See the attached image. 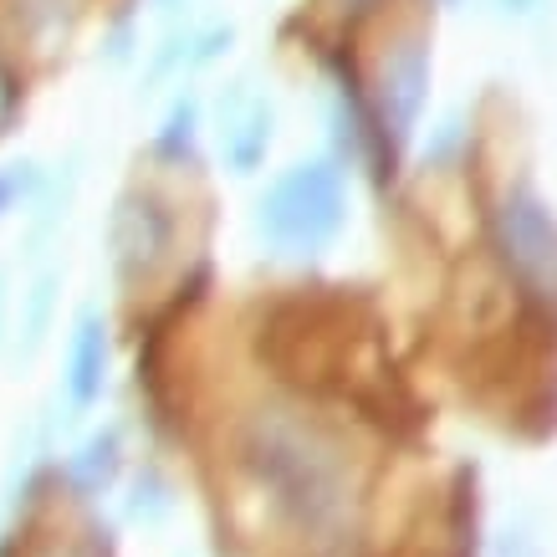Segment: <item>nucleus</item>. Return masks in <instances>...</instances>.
<instances>
[{"label":"nucleus","mask_w":557,"mask_h":557,"mask_svg":"<svg viewBox=\"0 0 557 557\" xmlns=\"http://www.w3.org/2000/svg\"><path fill=\"white\" fill-rule=\"evenodd\" d=\"M67 557H98V553H92V547H83V553H67Z\"/></svg>","instance_id":"nucleus-6"},{"label":"nucleus","mask_w":557,"mask_h":557,"mask_svg":"<svg viewBox=\"0 0 557 557\" xmlns=\"http://www.w3.org/2000/svg\"><path fill=\"white\" fill-rule=\"evenodd\" d=\"M261 466L276 486L287 491V502L307 511V517H318L322 507H333V481H338V466L333 456L322 450L312 435H302L297 424H282L271 420L267 424V450H261Z\"/></svg>","instance_id":"nucleus-2"},{"label":"nucleus","mask_w":557,"mask_h":557,"mask_svg":"<svg viewBox=\"0 0 557 557\" xmlns=\"http://www.w3.org/2000/svg\"><path fill=\"white\" fill-rule=\"evenodd\" d=\"M379 83H384V119L394 123V134H405L414 113H420V87H424V51L414 41L405 47H394L384 57V72H379Z\"/></svg>","instance_id":"nucleus-4"},{"label":"nucleus","mask_w":557,"mask_h":557,"mask_svg":"<svg viewBox=\"0 0 557 557\" xmlns=\"http://www.w3.org/2000/svg\"><path fill=\"white\" fill-rule=\"evenodd\" d=\"M343 220V185L327 164H302L297 174H287L282 185L267 195L261 205V225L276 246H318L338 231Z\"/></svg>","instance_id":"nucleus-1"},{"label":"nucleus","mask_w":557,"mask_h":557,"mask_svg":"<svg viewBox=\"0 0 557 557\" xmlns=\"http://www.w3.org/2000/svg\"><path fill=\"white\" fill-rule=\"evenodd\" d=\"M98 388H102V333L98 322L87 318L83 333H77V348H72V399L87 405Z\"/></svg>","instance_id":"nucleus-5"},{"label":"nucleus","mask_w":557,"mask_h":557,"mask_svg":"<svg viewBox=\"0 0 557 557\" xmlns=\"http://www.w3.org/2000/svg\"><path fill=\"white\" fill-rule=\"evenodd\" d=\"M502 246H507L511 271L522 276V287L557 307V225L542 215L532 200H507L502 210Z\"/></svg>","instance_id":"nucleus-3"}]
</instances>
